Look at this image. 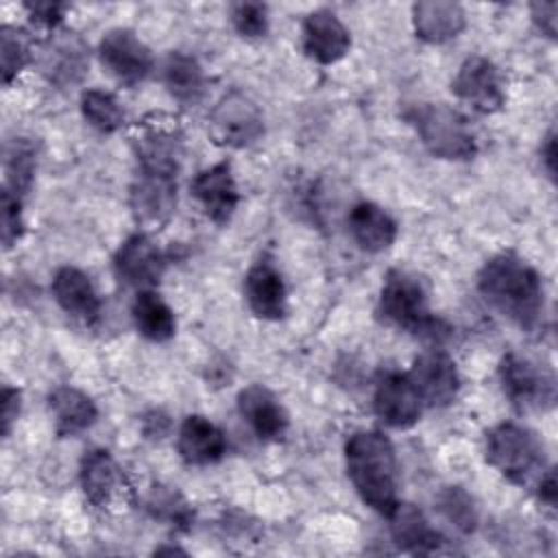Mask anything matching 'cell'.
I'll list each match as a JSON object with an SVG mask.
<instances>
[{"instance_id": "5bb4252c", "label": "cell", "mask_w": 558, "mask_h": 558, "mask_svg": "<svg viewBox=\"0 0 558 558\" xmlns=\"http://www.w3.org/2000/svg\"><path fill=\"white\" fill-rule=\"evenodd\" d=\"M192 196L209 220L216 225L229 222L240 203L238 183L229 161H220L201 170L192 181Z\"/></svg>"}, {"instance_id": "9c48e42d", "label": "cell", "mask_w": 558, "mask_h": 558, "mask_svg": "<svg viewBox=\"0 0 558 558\" xmlns=\"http://www.w3.org/2000/svg\"><path fill=\"white\" fill-rule=\"evenodd\" d=\"M209 131L218 144L244 148L264 133V120L257 105L240 92L227 94L209 116Z\"/></svg>"}, {"instance_id": "603a6c76", "label": "cell", "mask_w": 558, "mask_h": 558, "mask_svg": "<svg viewBox=\"0 0 558 558\" xmlns=\"http://www.w3.org/2000/svg\"><path fill=\"white\" fill-rule=\"evenodd\" d=\"M78 477L85 499L96 508L109 506L111 499L118 495L122 482L116 460L105 449H92L83 456Z\"/></svg>"}, {"instance_id": "d590c367", "label": "cell", "mask_w": 558, "mask_h": 558, "mask_svg": "<svg viewBox=\"0 0 558 558\" xmlns=\"http://www.w3.org/2000/svg\"><path fill=\"white\" fill-rule=\"evenodd\" d=\"M20 414V390L4 386L2 388V434L7 436L11 429V423Z\"/></svg>"}, {"instance_id": "4dcf8cb0", "label": "cell", "mask_w": 558, "mask_h": 558, "mask_svg": "<svg viewBox=\"0 0 558 558\" xmlns=\"http://www.w3.org/2000/svg\"><path fill=\"white\" fill-rule=\"evenodd\" d=\"M0 59H2V81H4V85H9L31 61L28 37L13 26H2L0 28Z\"/></svg>"}, {"instance_id": "83f0119b", "label": "cell", "mask_w": 558, "mask_h": 558, "mask_svg": "<svg viewBox=\"0 0 558 558\" xmlns=\"http://www.w3.org/2000/svg\"><path fill=\"white\" fill-rule=\"evenodd\" d=\"M81 111L85 120L100 133H113L124 124V111L113 94L105 89H87L81 96Z\"/></svg>"}, {"instance_id": "e575fe53", "label": "cell", "mask_w": 558, "mask_h": 558, "mask_svg": "<svg viewBox=\"0 0 558 558\" xmlns=\"http://www.w3.org/2000/svg\"><path fill=\"white\" fill-rule=\"evenodd\" d=\"M530 9H532V20L538 26V31L554 39L556 37V11H558V4L556 2H534Z\"/></svg>"}, {"instance_id": "f1b7e54d", "label": "cell", "mask_w": 558, "mask_h": 558, "mask_svg": "<svg viewBox=\"0 0 558 558\" xmlns=\"http://www.w3.org/2000/svg\"><path fill=\"white\" fill-rule=\"evenodd\" d=\"M440 514L460 532L469 534L477 527L480 512L473 497L462 486H447L438 495Z\"/></svg>"}, {"instance_id": "7c38bea8", "label": "cell", "mask_w": 558, "mask_h": 558, "mask_svg": "<svg viewBox=\"0 0 558 558\" xmlns=\"http://www.w3.org/2000/svg\"><path fill=\"white\" fill-rule=\"evenodd\" d=\"M113 268L126 286H133L137 290H150L155 283H159L166 259L146 233H135L120 244L113 257Z\"/></svg>"}, {"instance_id": "836d02e7", "label": "cell", "mask_w": 558, "mask_h": 558, "mask_svg": "<svg viewBox=\"0 0 558 558\" xmlns=\"http://www.w3.org/2000/svg\"><path fill=\"white\" fill-rule=\"evenodd\" d=\"M24 7L31 15V22L46 26V28H54L63 20V13H65V4H61V2H28Z\"/></svg>"}, {"instance_id": "52a82bcc", "label": "cell", "mask_w": 558, "mask_h": 558, "mask_svg": "<svg viewBox=\"0 0 558 558\" xmlns=\"http://www.w3.org/2000/svg\"><path fill=\"white\" fill-rule=\"evenodd\" d=\"M102 68L120 85H140L153 70L150 48L129 28H111L98 44Z\"/></svg>"}, {"instance_id": "8fae6325", "label": "cell", "mask_w": 558, "mask_h": 558, "mask_svg": "<svg viewBox=\"0 0 558 558\" xmlns=\"http://www.w3.org/2000/svg\"><path fill=\"white\" fill-rule=\"evenodd\" d=\"M408 377L414 384L423 405H432V408L449 405L460 390L456 362L445 351H438V349L418 355Z\"/></svg>"}, {"instance_id": "9a60e30c", "label": "cell", "mask_w": 558, "mask_h": 558, "mask_svg": "<svg viewBox=\"0 0 558 558\" xmlns=\"http://www.w3.org/2000/svg\"><path fill=\"white\" fill-rule=\"evenodd\" d=\"M351 46L347 26L333 11H312L303 22V50L316 63L329 65L340 61Z\"/></svg>"}, {"instance_id": "ac0fdd59", "label": "cell", "mask_w": 558, "mask_h": 558, "mask_svg": "<svg viewBox=\"0 0 558 558\" xmlns=\"http://www.w3.org/2000/svg\"><path fill=\"white\" fill-rule=\"evenodd\" d=\"M52 294L61 310L70 314L72 318L94 325L100 318V299L89 281V277L74 268V266H63L57 270L52 279Z\"/></svg>"}, {"instance_id": "6da1fadb", "label": "cell", "mask_w": 558, "mask_h": 558, "mask_svg": "<svg viewBox=\"0 0 558 558\" xmlns=\"http://www.w3.org/2000/svg\"><path fill=\"white\" fill-rule=\"evenodd\" d=\"M484 301L521 331H536L545 320V290L536 268L514 253L488 259L477 275Z\"/></svg>"}, {"instance_id": "e0dca14e", "label": "cell", "mask_w": 558, "mask_h": 558, "mask_svg": "<svg viewBox=\"0 0 558 558\" xmlns=\"http://www.w3.org/2000/svg\"><path fill=\"white\" fill-rule=\"evenodd\" d=\"M238 410L242 418L251 425L255 436L262 440L283 438L290 423L288 412L277 401V397L259 384H251L240 390Z\"/></svg>"}, {"instance_id": "484cf974", "label": "cell", "mask_w": 558, "mask_h": 558, "mask_svg": "<svg viewBox=\"0 0 558 558\" xmlns=\"http://www.w3.org/2000/svg\"><path fill=\"white\" fill-rule=\"evenodd\" d=\"M161 81L170 96L183 105H196L205 92V74L201 63L179 50L163 59Z\"/></svg>"}, {"instance_id": "2e32d148", "label": "cell", "mask_w": 558, "mask_h": 558, "mask_svg": "<svg viewBox=\"0 0 558 558\" xmlns=\"http://www.w3.org/2000/svg\"><path fill=\"white\" fill-rule=\"evenodd\" d=\"M244 294L251 312L264 320H279L286 316L288 296L281 272L266 259L255 262L244 277Z\"/></svg>"}, {"instance_id": "5b68a950", "label": "cell", "mask_w": 558, "mask_h": 558, "mask_svg": "<svg viewBox=\"0 0 558 558\" xmlns=\"http://www.w3.org/2000/svg\"><path fill=\"white\" fill-rule=\"evenodd\" d=\"M377 312L386 323L412 333H436L438 327L429 312L423 281L405 270H390L386 275Z\"/></svg>"}, {"instance_id": "ba28073f", "label": "cell", "mask_w": 558, "mask_h": 558, "mask_svg": "<svg viewBox=\"0 0 558 558\" xmlns=\"http://www.w3.org/2000/svg\"><path fill=\"white\" fill-rule=\"evenodd\" d=\"M499 381L508 399L519 408H551L556 399L554 377L532 360L508 353L499 362Z\"/></svg>"}, {"instance_id": "8d00e7d4", "label": "cell", "mask_w": 558, "mask_h": 558, "mask_svg": "<svg viewBox=\"0 0 558 558\" xmlns=\"http://www.w3.org/2000/svg\"><path fill=\"white\" fill-rule=\"evenodd\" d=\"M538 497L543 504H547L549 508L556 506V475L551 469L543 471L541 473V480H538Z\"/></svg>"}, {"instance_id": "4316f807", "label": "cell", "mask_w": 558, "mask_h": 558, "mask_svg": "<svg viewBox=\"0 0 558 558\" xmlns=\"http://www.w3.org/2000/svg\"><path fill=\"white\" fill-rule=\"evenodd\" d=\"M133 320L137 331L150 342H166L177 331V318L170 305L153 290H140L133 301Z\"/></svg>"}, {"instance_id": "1f68e13d", "label": "cell", "mask_w": 558, "mask_h": 558, "mask_svg": "<svg viewBox=\"0 0 558 558\" xmlns=\"http://www.w3.org/2000/svg\"><path fill=\"white\" fill-rule=\"evenodd\" d=\"M231 22L242 37H264L268 33V9L259 2H238L231 9Z\"/></svg>"}, {"instance_id": "7a4b0ae2", "label": "cell", "mask_w": 558, "mask_h": 558, "mask_svg": "<svg viewBox=\"0 0 558 558\" xmlns=\"http://www.w3.org/2000/svg\"><path fill=\"white\" fill-rule=\"evenodd\" d=\"M347 473L360 499L379 514H390L397 501V456L381 432L362 429L344 445Z\"/></svg>"}, {"instance_id": "8992f818", "label": "cell", "mask_w": 558, "mask_h": 558, "mask_svg": "<svg viewBox=\"0 0 558 558\" xmlns=\"http://www.w3.org/2000/svg\"><path fill=\"white\" fill-rule=\"evenodd\" d=\"M486 460L512 484H525L545 466L541 440L517 423H501L488 432Z\"/></svg>"}, {"instance_id": "7402d4cb", "label": "cell", "mask_w": 558, "mask_h": 558, "mask_svg": "<svg viewBox=\"0 0 558 558\" xmlns=\"http://www.w3.org/2000/svg\"><path fill=\"white\" fill-rule=\"evenodd\" d=\"M395 543L410 554H434L442 545V536L429 525L414 504H397L388 514Z\"/></svg>"}, {"instance_id": "d4e9b609", "label": "cell", "mask_w": 558, "mask_h": 558, "mask_svg": "<svg viewBox=\"0 0 558 558\" xmlns=\"http://www.w3.org/2000/svg\"><path fill=\"white\" fill-rule=\"evenodd\" d=\"M48 401L59 436H74L92 427L98 416L96 403L83 390L72 386L54 388Z\"/></svg>"}, {"instance_id": "277c9868", "label": "cell", "mask_w": 558, "mask_h": 558, "mask_svg": "<svg viewBox=\"0 0 558 558\" xmlns=\"http://www.w3.org/2000/svg\"><path fill=\"white\" fill-rule=\"evenodd\" d=\"M410 124L416 129L423 146L440 159L462 161L477 150L475 135L466 118L442 102H425L408 111Z\"/></svg>"}, {"instance_id": "d6a6232c", "label": "cell", "mask_w": 558, "mask_h": 558, "mask_svg": "<svg viewBox=\"0 0 558 558\" xmlns=\"http://www.w3.org/2000/svg\"><path fill=\"white\" fill-rule=\"evenodd\" d=\"M2 244L4 248H11L22 231H24V220H22V196L13 194L11 190H2Z\"/></svg>"}, {"instance_id": "cb8c5ba5", "label": "cell", "mask_w": 558, "mask_h": 558, "mask_svg": "<svg viewBox=\"0 0 558 558\" xmlns=\"http://www.w3.org/2000/svg\"><path fill=\"white\" fill-rule=\"evenodd\" d=\"M349 231L362 251H386L397 238V222L375 203H357L349 214Z\"/></svg>"}, {"instance_id": "ffe728a7", "label": "cell", "mask_w": 558, "mask_h": 558, "mask_svg": "<svg viewBox=\"0 0 558 558\" xmlns=\"http://www.w3.org/2000/svg\"><path fill=\"white\" fill-rule=\"evenodd\" d=\"M179 453L187 464L205 466L218 462L227 451V438L220 427L201 414H192L181 423Z\"/></svg>"}, {"instance_id": "44dd1931", "label": "cell", "mask_w": 558, "mask_h": 558, "mask_svg": "<svg viewBox=\"0 0 558 558\" xmlns=\"http://www.w3.org/2000/svg\"><path fill=\"white\" fill-rule=\"evenodd\" d=\"M412 24L418 39L429 44H442L462 33L466 17L458 2L425 0L412 7Z\"/></svg>"}, {"instance_id": "74e56055", "label": "cell", "mask_w": 558, "mask_h": 558, "mask_svg": "<svg viewBox=\"0 0 558 558\" xmlns=\"http://www.w3.org/2000/svg\"><path fill=\"white\" fill-rule=\"evenodd\" d=\"M541 155H543L545 170H547L549 177L554 179V177H556V135H554V131L545 137V146L541 148Z\"/></svg>"}, {"instance_id": "d6986e66", "label": "cell", "mask_w": 558, "mask_h": 558, "mask_svg": "<svg viewBox=\"0 0 558 558\" xmlns=\"http://www.w3.org/2000/svg\"><path fill=\"white\" fill-rule=\"evenodd\" d=\"M89 65L87 48L74 33H63L41 50V72L54 85L78 83Z\"/></svg>"}, {"instance_id": "f546056e", "label": "cell", "mask_w": 558, "mask_h": 558, "mask_svg": "<svg viewBox=\"0 0 558 558\" xmlns=\"http://www.w3.org/2000/svg\"><path fill=\"white\" fill-rule=\"evenodd\" d=\"M4 172H7V190H11L17 196H24L31 187L33 172H35V148L26 140H15L7 148L4 159Z\"/></svg>"}, {"instance_id": "30bf717a", "label": "cell", "mask_w": 558, "mask_h": 558, "mask_svg": "<svg viewBox=\"0 0 558 558\" xmlns=\"http://www.w3.org/2000/svg\"><path fill=\"white\" fill-rule=\"evenodd\" d=\"M451 92L480 113H495L506 102L499 70L493 61L480 54L469 57L460 65L456 78L451 81Z\"/></svg>"}, {"instance_id": "3957f363", "label": "cell", "mask_w": 558, "mask_h": 558, "mask_svg": "<svg viewBox=\"0 0 558 558\" xmlns=\"http://www.w3.org/2000/svg\"><path fill=\"white\" fill-rule=\"evenodd\" d=\"M137 174L131 185V211L137 225L161 229L177 207L179 155L163 150H142Z\"/></svg>"}, {"instance_id": "4fadbf2b", "label": "cell", "mask_w": 558, "mask_h": 558, "mask_svg": "<svg viewBox=\"0 0 558 558\" xmlns=\"http://www.w3.org/2000/svg\"><path fill=\"white\" fill-rule=\"evenodd\" d=\"M375 414L388 425L397 429L412 427L423 410V401L410 381L408 375L386 373L379 377L373 395Z\"/></svg>"}]
</instances>
